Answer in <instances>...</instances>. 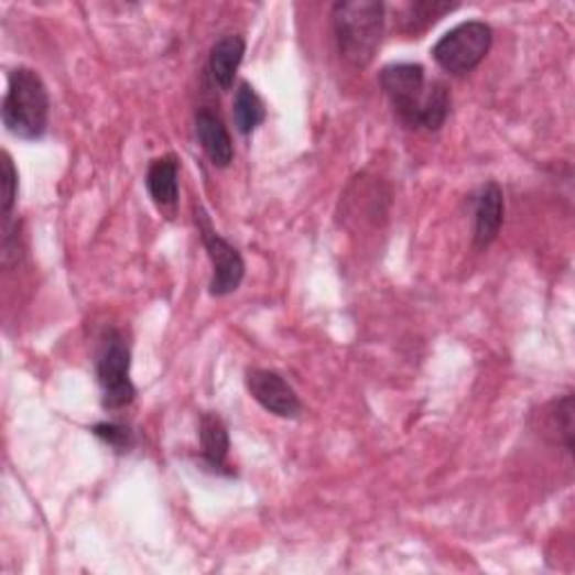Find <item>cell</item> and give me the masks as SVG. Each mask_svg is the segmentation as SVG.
Listing matches in <instances>:
<instances>
[{
  "mask_svg": "<svg viewBox=\"0 0 575 575\" xmlns=\"http://www.w3.org/2000/svg\"><path fill=\"white\" fill-rule=\"evenodd\" d=\"M339 54L356 68H367L384 32V6L378 0H344L333 8Z\"/></svg>",
  "mask_w": 575,
  "mask_h": 575,
  "instance_id": "1",
  "label": "cell"
},
{
  "mask_svg": "<svg viewBox=\"0 0 575 575\" xmlns=\"http://www.w3.org/2000/svg\"><path fill=\"white\" fill-rule=\"evenodd\" d=\"M50 97L43 79L32 68L10 73L3 99V124L21 140H39L47 129Z\"/></svg>",
  "mask_w": 575,
  "mask_h": 575,
  "instance_id": "2",
  "label": "cell"
},
{
  "mask_svg": "<svg viewBox=\"0 0 575 575\" xmlns=\"http://www.w3.org/2000/svg\"><path fill=\"white\" fill-rule=\"evenodd\" d=\"M492 30L481 21L456 25L432 47L434 62L449 75L462 77L473 73L490 52Z\"/></svg>",
  "mask_w": 575,
  "mask_h": 575,
  "instance_id": "3",
  "label": "cell"
},
{
  "mask_svg": "<svg viewBox=\"0 0 575 575\" xmlns=\"http://www.w3.org/2000/svg\"><path fill=\"white\" fill-rule=\"evenodd\" d=\"M380 86L391 101L398 120L408 129H421V115L427 97L425 70L419 64H391L380 73Z\"/></svg>",
  "mask_w": 575,
  "mask_h": 575,
  "instance_id": "4",
  "label": "cell"
},
{
  "mask_svg": "<svg viewBox=\"0 0 575 575\" xmlns=\"http://www.w3.org/2000/svg\"><path fill=\"white\" fill-rule=\"evenodd\" d=\"M131 351L120 333H108L97 358V378L104 391V408L120 410L135 398V387L129 378Z\"/></svg>",
  "mask_w": 575,
  "mask_h": 575,
  "instance_id": "5",
  "label": "cell"
},
{
  "mask_svg": "<svg viewBox=\"0 0 575 575\" xmlns=\"http://www.w3.org/2000/svg\"><path fill=\"white\" fill-rule=\"evenodd\" d=\"M196 225L214 265L209 293L214 297H225L229 293H235L246 276V263L241 252L216 232L203 207H196Z\"/></svg>",
  "mask_w": 575,
  "mask_h": 575,
  "instance_id": "6",
  "label": "cell"
},
{
  "mask_svg": "<svg viewBox=\"0 0 575 575\" xmlns=\"http://www.w3.org/2000/svg\"><path fill=\"white\" fill-rule=\"evenodd\" d=\"M248 391L263 410L281 419H297L302 402L295 389L288 384L279 373L268 369H250L246 376Z\"/></svg>",
  "mask_w": 575,
  "mask_h": 575,
  "instance_id": "7",
  "label": "cell"
},
{
  "mask_svg": "<svg viewBox=\"0 0 575 575\" xmlns=\"http://www.w3.org/2000/svg\"><path fill=\"white\" fill-rule=\"evenodd\" d=\"M538 434L553 443L562 445L566 452H573V395L566 393L564 398L551 400L535 416Z\"/></svg>",
  "mask_w": 575,
  "mask_h": 575,
  "instance_id": "8",
  "label": "cell"
},
{
  "mask_svg": "<svg viewBox=\"0 0 575 575\" xmlns=\"http://www.w3.org/2000/svg\"><path fill=\"white\" fill-rule=\"evenodd\" d=\"M503 225V194L497 183H488L477 196L475 207V246L486 250L497 237Z\"/></svg>",
  "mask_w": 575,
  "mask_h": 575,
  "instance_id": "9",
  "label": "cell"
},
{
  "mask_svg": "<svg viewBox=\"0 0 575 575\" xmlns=\"http://www.w3.org/2000/svg\"><path fill=\"white\" fill-rule=\"evenodd\" d=\"M246 41L239 34H227L218 39L209 54V73L220 90H229L235 86L237 70L243 62Z\"/></svg>",
  "mask_w": 575,
  "mask_h": 575,
  "instance_id": "10",
  "label": "cell"
},
{
  "mask_svg": "<svg viewBox=\"0 0 575 575\" xmlns=\"http://www.w3.org/2000/svg\"><path fill=\"white\" fill-rule=\"evenodd\" d=\"M196 135L214 166H220V169L229 166V162H232V158H235L232 138H229L225 124L216 118L214 112L200 110L196 115Z\"/></svg>",
  "mask_w": 575,
  "mask_h": 575,
  "instance_id": "11",
  "label": "cell"
},
{
  "mask_svg": "<svg viewBox=\"0 0 575 575\" xmlns=\"http://www.w3.org/2000/svg\"><path fill=\"white\" fill-rule=\"evenodd\" d=\"M147 189L158 207H176L178 203V160L176 155L155 158L147 171Z\"/></svg>",
  "mask_w": 575,
  "mask_h": 575,
  "instance_id": "12",
  "label": "cell"
},
{
  "mask_svg": "<svg viewBox=\"0 0 575 575\" xmlns=\"http://www.w3.org/2000/svg\"><path fill=\"white\" fill-rule=\"evenodd\" d=\"M200 449H203V462L214 468L223 470L227 454H229V436L225 423L216 414H203L200 419Z\"/></svg>",
  "mask_w": 575,
  "mask_h": 575,
  "instance_id": "13",
  "label": "cell"
},
{
  "mask_svg": "<svg viewBox=\"0 0 575 575\" xmlns=\"http://www.w3.org/2000/svg\"><path fill=\"white\" fill-rule=\"evenodd\" d=\"M456 10V3H441V0H423V3H410L402 10L400 30L405 34H421L432 28L438 19Z\"/></svg>",
  "mask_w": 575,
  "mask_h": 575,
  "instance_id": "14",
  "label": "cell"
},
{
  "mask_svg": "<svg viewBox=\"0 0 575 575\" xmlns=\"http://www.w3.org/2000/svg\"><path fill=\"white\" fill-rule=\"evenodd\" d=\"M265 120V108L261 97L257 95V90L248 84L241 82L239 90L235 95V124L243 135H250L252 131H257V127H261V122Z\"/></svg>",
  "mask_w": 575,
  "mask_h": 575,
  "instance_id": "15",
  "label": "cell"
},
{
  "mask_svg": "<svg viewBox=\"0 0 575 575\" xmlns=\"http://www.w3.org/2000/svg\"><path fill=\"white\" fill-rule=\"evenodd\" d=\"M449 106H452V97H449L447 86L443 82H432L427 86V97H425V106H423V115H421V129L438 131L447 120Z\"/></svg>",
  "mask_w": 575,
  "mask_h": 575,
  "instance_id": "16",
  "label": "cell"
},
{
  "mask_svg": "<svg viewBox=\"0 0 575 575\" xmlns=\"http://www.w3.org/2000/svg\"><path fill=\"white\" fill-rule=\"evenodd\" d=\"M93 434L118 452H129L135 443L131 427L122 425V423H99L93 427Z\"/></svg>",
  "mask_w": 575,
  "mask_h": 575,
  "instance_id": "17",
  "label": "cell"
},
{
  "mask_svg": "<svg viewBox=\"0 0 575 575\" xmlns=\"http://www.w3.org/2000/svg\"><path fill=\"white\" fill-rule=\"evenodd\" d=\"M0 164H3V174H0V189H3V194H0V203H3V216L8 220L12 214V207L17 203V194H19V174L12 162V155L8 151L3 153V162Z\"/></svg>",
  "mask_w": 575,
  "mask_h": 575,
  "instance_id": "18",
  "label": "cell"
}]
</instances>
